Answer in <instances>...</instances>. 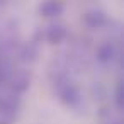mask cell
<instances>
[{
	"instance_id": "1",
	"label": "cell",
	"mask_w": 124,
	"mask_h": 124,
	"mask_svg": "<svg viewBox=\"0 0 124 124\" xmlns=\"http://www.w3.org/2000/svg\"><path fill=\"white\" fill-rule=\"evenodd\" d=\"M39 12H41L44 17L60 16V14L63 12V4H61V2H44V4L39 7Z\"/></svg>"
},
{
	"instance_id": "2",
	"label": "cell",
	"mask_w": 124,
	"mask_h": 124,
	"mask_svg": "<svg viewBox=\"0 0 124 124\" xmlns=\"http://www.w3.org/2000/svg\"><path fill=\"white\" fill-rule=\"evenodd\" d=\"M46 38H48V41H49V43L58 44L60 41H63V39L66 38V31H65V27H63V26L56 24V26H51V27L48 29Z\"/></svg>"
},
{
	"instance_id": "3",
	"label": "cell",
	"mask_w": 124,
	"mask_h": 124,
	"mask_svg": "<svg viewBox=\"0 0 124 124\" xmlns=\"http://www.w3.org/2000/svg\"><path fill=\"white\" fill-rule=\"evenodd\" d=\"M27 87H29V77H27V73L26 71H17L12 77V88L17 90V92H24Z\"/></svg>"
},
{
	"instance_id": "4",
	"label": "cell",
	"mask_w": 124,
	"mask_h": 124,
	"mask_svg": "<svg viewBox=\"0 0 124 124\" xmlns=\"http://www.w3.org/2000/svg\"><path fill=\"white\" fill-rule=\"evenodd\" d=\"M78 97H80V93H78V88L77 87H73V85H65V88L61 90V99L66 102V104H75V102H78Z\"/></svg>"
},
{
	"instance_id": "5",
	"label": "cell",
	"mask_w": 124,
	"mask_h": 124,
	"mask_svg": "<svg viewBox=\"0 0 124 124\" xmlns=\"http://www.w3.org/2000/svg\"><path fill=\"white\" fill-rule=\"evenodd\" d=\"M104 21H105L104 14L99 12V10H92V12H87V14H85V22H87L90 27H99V26L104 24Z\"/></svg>"
},
{
	"instance_id": "6",
	"label": "cell",
	"mask_w": 124,
	"mask_h": 124,
	"mask_svg": "<svg viewBox=\"0 0 124 124\" xmlns=\"http://www.w3.org/2000/svg\"><path fill=\"white\" fill-rule=\"evenodd\" d=\"M112 53H114V49H112V46H109V44H105L100 51H99V58L102 60V61H107V60H110L112 58Z\"/></svg>"
}]
</instances>
